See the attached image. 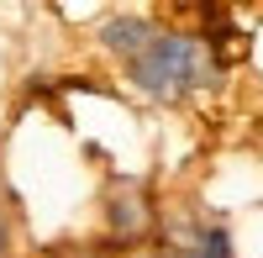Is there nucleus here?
Wrapping results in <instances>:
<instances>
[{"instance_id": "obj_1", "label": "nucleus", "mask_w": 263, "mask_h": 258, "mask_svg": "<svg viewBox=\"0 0 263 258\" xmlns=\"http://www.w3.org/2000/svg\"><path fill=\"white\" fill-rule=\"evenodd\" d=\"M126 79L153 100H179L216 79V53L195 32H153V42L126 63Z\"/></svg>"}, {"instance_id": "obj_2", "label": "nucleus", "mask_w": 263, "mask_h": 258, "mask_svg": "<svg viewBox=\"0 0 263 258\" xmlns=\"http://www.w3.org/2000/svg\"><path fill=\"white\" fill-rule=\"evenodd\" d=\"M153 32H158V27H153L147 16L132 11V16H116V21H105V27H100V48L116 53L121 63H132V58H137L147 42H153Z\"/></svg>"}, {"instance_id": "obj_3", "label": "nucleus", "mask_w": 263, "mask_h": 258, "mask_svg": "<svg viewBox=\"0 0 263 258\" xmlns=\"http://www.w3.org/2000/svg\"><path fill=\"white\" fill-rule=\"evenodd\" d=\"M105 216H111V227L121 232V237H137V232L147 227V211H142V200H137V190L116 195L111 206H105Z\"/></svg>"}, {"instance_id": "obj_4", "label": "nucleus", "mask_w": 263, "mask_h": 258, "mask_svg": "<svg viewBox=\"0 0 263 258\" xmlns=\"http://www.w3.org/2000/svg\"><path fill=\"white\" fill-rule=\"evenodd\" d=\"M174 253H190V258H232V232L227 227H200L190 237V248H174Z\"/></svg>"}, {"instance_id": "obj_5", "label": "nucleus", "mask_w": 263, "mask_h": 258, "mask_svg": "<svg viewBox=\"0 0 263 258\" xmlns=\"http://www.w3.org/2000/svg\"><path fill=\"white\" fill-rule=\"evenodd\" d=\"M0 258H11V227H6V216H0Z\"/></svg>"}, {"instance_id": "obj_6", "label": "nucleus", "mask_w": 263, "mask_h": 258, "mask_svg": "<svg viewBox=\"0 0 263 258\" xmlns=\"http://www.w3.org/2000/svg\"><path fill=\"white\" fill-rule=\"evenodd\" d=\"M153 258H163V253H153Z\"/></svg>"}]
</instances>
